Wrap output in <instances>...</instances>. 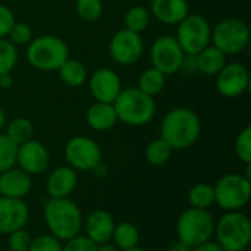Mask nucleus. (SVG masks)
I'll return each mask as SVG.
<instances>
[{
  "label": "nucleus",
  "instance_id": "1",
  "mask_svg": "<svg viewBox=\"0 0 251 251\" xmlns=\"http://www.w3.org/2000/svg\"><path fill=\"white\" fill-rule=\"evenodd\" d=\"M201 134L199 115L188 107L171 109L160 122V138L172 150H185L196 144Z\"/></svg>",
  "mask_w": 251,
  "mask_h": 251
},
{
  "label": "nucleus",
  "instance_id": "2",
  "mask_svg": "<svg viewBox=\"0 0 251 251\" xmlns=\"http://www.w3.org/2000/svg\"><path fill=\"white\" fill-rule=\"evenodd\" d=\"M43 216L49 232L62 243L79 235L82 231V212L69 197L46 200Z\"/></svg>",
  "mask_w": 251,
  "mask_h": 251
},
{
  "label": "nucleus",
  "instance_id": "3",
  "mask_svg": "<svg viewBox=\"0 0 251 251\" xmlns=\"http://www.w3.org/2000/svg\"><path fill=\"white\" fill-rule=\"evenodd\" d=\"M113 107L118 116V122L128 126H144L150 124L156 115L154 97L144 94L137 87L122 88Z\"/></svg>",
  "mask_w": 251,
  "mask_h": 251
},
{
  "label": "nucleus",
  "instance_id": "4",
  "mask_svg": "<svg viewBox=\"0 0 251 251\" xmlns=\"http://www.w3.org/2000/svg\"><path fill=\"white\" fill-rule=\"evenodd\" d=\"M69 57L68 44L60 37L53 34L35 37L26 46V59L29 65L43 72L57 71Z\"/></svg>",
  "mask_w": 251,
  "mask_h": 251
},
{
  "label": "nucleus",
  "instance_id": "5",
  "mask_svg": "<svg viewBox=\"0 0 251 251\" xmlns=\"http://www.w3.org/2000/svg\"><path fill=\"white\" fill-rule=\"evenodd\" d=\"M213 235L225 251H246L251 241L250 219L241 210L226 212L215 224Z\"/></svg>",
  "mask_w": 251,
  "mask_h": 251
},
{
  "label": "nucleus",
  "instance_id": "6",
  "mask_svg": "<svg viewBox=\"0 0 251 251\" xmlns=\"http://www.w3.org/2000/svg\"><path fill=\"white\" fill-rule=\"evenodd\" d=\"M215 218L209 210L188 207L176 221V240L188 244L191 249L212 240L215 234Z\"/></svg>",
  "mask_w": 251,
  "mask_h": 251
},
{
  "label": "nucleus",
  "instance_id": "7",
  "mask_svg": "<svg viewBox=\"0 0 251 251\" xmlns=\"http://www.w3.org/2000/svg\"><path fill=\"white\" fill-rule=\"evenodd\" d=\"M250 43L249 24L240 18H224L212 28L210 44L226 56L243 53Z\"/></svg>",
  "mask_w": 251,
  "mask_h": 251
},
{
  "label": "nucleus",
  "instance_id": "8",
  "mask_svg": "<svg viewBox=\"0 0 251 251\" xmlns=\"http://www.w3.org/2000/svg\"><path fill=\"white\" fill-rule=\"evenodd\" d=\"M215 204L225 212L243 210L251 199V179L244 174H226L213 185Z\"/></svg>",
  "mask_w": 251,
  "mask_h": 251
},
{
  "label": "nucleus",
  "instance_id": "9",
  "mask_svg": "<svg viewBox=\"0 0 251 251\" xmlns=\"http://www.w3.org/2000/svg\"><path fill=\"white\" fill-rule=\"evenodd\" d=\"M175 38L185 54H197L210 46L212 25L203 15L190 12L176 25Z\"/></svg>",
  "mask_w": 251,
  "mask_h": 251
},
{
  "label": "nucleus",
  "instance_id": "10",
  "mask_svg": "<svg viewBox=\"0 0 251 251\" xmlns=\"http://www.w3.org/2000/svg\"><path fill=\"white\" fill-rule=\"evenodd\" d=\"M184 56L185 53L181 49L179 43L176 41L175 35H169V34L159 35L157 38L153 40L150 46L151 66L163 72L166 76L179 72Z\"/></svg>",
  "mask_w": 251,
  "mask_h": 251
},
{
  "label": "nucleus",
  "instance_id": "11",
  "mask_svg": "<svg viewBox=\"0 0 251 251\" xmlns=\"http://www.w3.org/2000/svg\"><path fill=\"white\" fill-rule=\"evenodd\" d=\"M68 166L76 172H90L94 165L101 160L100 146L87 135H75L69 138L63 149Z\"/></svg>",
  "mask_w": 251,
  "mask_h": 251
},
{
  "label": "nucleus",
  "instance_id": "12",
  "mask_svg": "<svg viewBox=\"0 0 251 251\" xmlns=\"http://www.w3.org/2000/svg\"><path fill=\"white\" fill-rule=\"evenodd\" d=\"M144 53V41L141 34L129 29H118L109 41V54L121 66H131L137 63Z\"/></svg>",
  "mask_w": 251,
  "mask_h": 251
},
{
  "label": "nucleus",
  "instance_id": "13",
  "mask_svg": "<svg viewBox=\"0 0 251 251\" xmlns=\"http://www.w3.org/2000/svg\"><path fill=\"white\" fill-rule=\"evenodd\" d=\"M250 87V71L244 63L228 62L216 75V90L225 99L241 97Z\"/></svg>",
  "mask_w": 251,
  "mask_h": 251
},
{
  "label": "nucleus",
  "instance_id": "14",
  "mask_svg": "<svg viewBox=\"0 0 251 251\" xmlns=\"http://www.w3.org/2000/svg\"><path fill=\"white\" fill-rule=\"evenodd\" d=\"M16 166L31 176L44 174L50 166V153L43 143L32 138L18 146Z\"/></svg>",
  "mask_w": 251,
  "mask_h": 251
},
{
  "label": "nucleus",
  "instance_id": "15",
  "mask_svg": "<svg viewBox=\"0 0 251 251\" xmlns=\"http://www.w3.org/2000/svg\"><path fill=\"white\" fill-rule=\"evenodd\" d=\"M88 88L94 101L112 103L122 91L121 76L110 68H99L88 76Z\"/></svg>",
  "mask_w": 251,
  "mask_h": 251
},
{
  "label": "nucleus",
  "instance_id": "16",
  "mask_svg": "<svg viewBox=\"0 0 251 251\" xmlns=\"http://www.w3.org/2000/svg\"><path fill=\"white\" fill-rule=\"evenodd\" d=\"M29 219V209L24 200L0 196V234L9 235L25 228Z\"/></svg>",
  "mask_w": 251,
  "mask_h": 251
},
{
  "label": "nucleus",
  "instance_id": "17",
  "mask_svg": "<svg viewBox=\"0 0 251 251\" xmlns=\"http://www.w3.org/2000/svg\"><path fill=\"white\" fill-rule=\"evenodd\" d=\"M78 185V174L71 166L53 169L46 181V194L49 199H68Z\"/></svg>",
  "mask_w": 251,
  "mask_h": 251
},
{
  "label": "nucleus",
  "instance_id": "18",
  "mask_svg": "<svg viewBox=\"0 0 251 251\" xmlns=\"http://www.w3.org/2000/svg\"><path fill=\"white\" fill-rule=\"evenodd\" d=\"M113 228H115L113 216L103 209L93 210L82 222V229L85 231V237L90 238L97 246L103 243H109L112 240Z\"/></svg>",
  "mask_w": 251,
  "mask_h": 251
},
{
  "label": "nucleus",
  "instance_id": "19",
  "mask_svg": "<svg viewBox=\"0 0 251 251\" xmlns=\"http://www.w3.org/2000/svg\"><path fill=\"white\" fill-rule=\"evenodd\" d=\"M32 188L31 175L13 166L0 174V196L24 200Z\"/></svg>",
  "mask_w": 251,
  "mask_h": 251
},
{
  "label": "nucleus",
  "instance_id": "20",
  "mask_svg": "<svg viewBox=\"0 0 251 251\" xmlns=\"http://www.w3.org/2000/svg\"><path fill=\"white\" fill-rule=\"evenodd\" d=\"M150 15L163 25H178L188 13V0H151Z\"/></svg>",
  "mask_w": 251,
  "mask_h": 251
},
{
  "label": "nucleus",
  "instance_id": "21",
  "mask_svg": "<svg viewBox=\"0 0 251 251\" xmlns=\"http://www.w3.org/2000/svg\"><path fill=\"white\" fill-rule=\"evenodd\" d=\"M87 125L97 132H104L112 129L118 124V116L112 103L94 101L85 113Z\"/></svg>",
  "mask_w": 251,
  "mask_h": 251
},
{
  "label": "nucleus",
  "instance_id": "22",
  "mask_svg": "<svg viewBox=\"0 0 251 251\" xmlns=\"http://www.w3.org/2000/svg\"><path fill=\"white\" fill-rule=\"evenodd\" d=\"M197 57V66H199V74L207 75V76H216L221 69L228 63L226 62V54H224L219 49L215 46H207L203 49L200 53L196 54Z\"/></svg>",
  "mask_w": 251,
  "mask_h": 251
},
{
  "label": "nucleus",
  "instance_id": "23",
  "mask_svg": "<svg viewBox=\"0 0 251 251\" xmlns=\"http://www.w3.org/2000/svg\"><path fill=\"white\" fill-rule=\"evenodd\" d=\"M56 72L59 74L60 81L71 88H79L88 81L87 66L78 59H66Z\"/></svg>",
  "mask_w": 251,
  "mask_h": 251
},
{
  "label": "nucleus",
  "instance_id": "24",
  "mask_svg": "<svg viewBox=\"0 0 251 251\" xmlns=\"http://www.w3.org/2000/svg\"><path fill=\"white\" fill-rule=\"evenodd\" d=\"M110 241H113V244L121 251L138 247V244H140V231L131 222L115 224Z\"/></svg>",
  "mask_w": 251,
  "mask_h": 251
},
{
  "label": "nucleus",
  "instance_id": "25",
  "mask_svg": "<svg viewBox=\"0 0 251 251\" xmlns=\"http://www.w3.org/2000/svg\"><path fill=\"white\" fill-rule=\"evenodd\" d=\"M165 85H166V75L159 69L150 66L140 74L137 88L150 97H156L163 91Z\"/></svg>",
  "mask_w": 251,
  "mask_h": 251
},
{
  "label": "nucleus",
  "instance_id": "26",
  "mask_svg": "<svg viewBox=\"0 0 251 251\" xmlns=\"http://www.w3.org/2000/svg\"><path fill=\"white\" fill-rule=\"evenodd\" d=\"M4 128H6L4 134L16 146H21V144L32 140V137H34V125L28 118H24V116H18V118L12 119L10 122L6 124Z\"/></svg>",
  "mask_w": 251,
  "mask_h": 251
},
{
  "label": "nucleus",
  "instance_id": "27",
  "mask_svg": "<svg viewBox=\"0 0 251 251\" xmlns=\"http://www.w3.org/2000/svg\"><path fill=\"white\" fill-rule=\"evenodd\" d=\"M150 21H151L150 10L144 6L135 4L129 7L124 15V28L132 32L141 34L149 28Z\"/></svg>",
  "mask_w": 251,
  "mask_h": 251
},
{
  "label": "nucleus",
  "instance_id": "28",
  "mask_svg": "<svg viewBox=\"0 0 251 251\" xmlns=\"http://www.w3.org/2000/svg\"><path fill=\"white\" fill-rule=\"evenodd\" d=\"M190 207L210 210L215 206V190L213 185L206 182H199L193 185L188 191Z\"/></svg>",
  "mask_w": 251,
  "mask_h": 251
},
{
  "label": "nucleus",
  "instance_id": "29",
  "mask_svg": "<svg viewBox=\"0 0 251 251\" xmlns=\"http://www.w3.org/2000/svg\"><path fill=\"white\" fill-rule=\"evenodd\" d=\"M172 151L174 150L169 147V144L159 137V138L151 140L146 146L144 156H146V160L151 166H163L165 163L169 162V159L172 156Z\"/></svg>",
  "mask_w": 251,
  "mask_h": 251
},
{
  "label": "nucleus",
  "instance_id": "30",
  "mask_svg": "<svg viewBox=\"0 0 251 251\" xmlns=\"http://www.w3.org/2000/svg\"><path fill=\"white\" fill-rule=\"evenodd\" d=\"M104 10L101 0H75V12L84 22H96Z\"/></svg>",
  "mask_w": 251,
  "mask_h": 251
},
{
  "label": "nucleus",
  "instance_id": "31",
  "mask_svg": "<svg viewBox=\"0 0 251 251\" xmlns=\"http://www.w3.org/2000/svg\"><path fill=\"white\" fill-rule=\"evenodd\" d=\"M18 63V47L7 38H0V75L12 74Z\"/></svg>",
  "mask_w": 251,
  "mask_h": 251
},
{
  "label": "nucleus",
  "instance_id": "32",
  "mask_svg": "<svg viewBox=\"0 0 251 251\" xmlns=\"http://www.w3.org/2000/svg\"><path fill=\"white\" fill-rule=\"evenodd\" d=\"M18 146L13 144L4 132H0V174L16 166Z\"/></svg>",
  "mask_w": 251,
  "mask_h": 251
},
{
  "label": "nucleus",
  "instance_id": "33",
  "mask_svg": "<svg viewBox=\"0 0 251 251\" xmlns=\"http://www.w3.org/2000/svg\"><path fill=\"white\" fill-rule=\"evenodd\" d=\"M234 150L237 157L244 163L251 165V126H244L235 138Z\"/></svg>",
  "mask_w": 251,
  "mask_h": 251
},
{
  "label": "nucleus",
  "instance_id": "34",
  "mask_svg": "<svg viewBox=\"0 0 251 251\" xmlns=\"http://www.w3.org/2000/svg\"><path fill=\"white\" fill-rule=\"evenodd\" d=\"M32 38H34L32 29L24 22H15L9 35H7V40L16 47L18 46H28Z\"/></svg>",
  "mask_w": 251,
  "mask_h": 251
},
{
  "label": "nucleus",
  "instance_id": "35",
  "mask_svg": "<svg viewBox=\"0 0 251 251\" xmlns=\"http://www.w3.org/2000/svg\"><path fill=\"white\" fill-rule=\"evenodd\" d=\"M63 243L51 234H44L32 238L28 251H62Z\"/></svg>",
  "mask_w": 251,
  "mask_h": 251
},
{
  "label": "nucleus",
  "instance_id": "36",
  "mask_svg": "<svg viewBox=\"0 0 251 251\" xmlns=\"http://www.w3.org/2000/svg\"><path fill=\"white\" fill-rule=\"evenodd\" d=\"M31 241H32V237L25 228H22L7 235V249L9 251H28Z\"/></svg>",
  "mask_w": 251,
  "mask_h": 251
},
{
  "label": "nucleus",
  "instance_id": "37",
  "mask_svg": "<svg viewBox=\"0 0 251 251\" xmlns=\"http://www.w3.org/2000/svg\"><path fill=\"white\" fill-rule=\"evenodd\" d=\"M62 251H97V244L85 235H76L63 243Z\"/></svg>",
  "mask_w": 251,
  "mask_h": 251
},
{
  "label": "nucleus",
  "instance_id": "38",
  "mask_svg": "<svg viewBox=\"0 0 251 251\" xmlns=\"http://www.w3.org/2000/svg\"><path fill=\"white\" fill-rule=\"evenodd\" d=\"M15 22L16 19L12 9L0 3V38H7Z\"/></svg>",
  "mask_w": 251,
  "mask_h": 251
},
{
  "label": "nucleus",
  "instance_id": "39",
  "mask_svg": "<svg viewBox=\"0 0 251 251\" xmlns=\"http://www.w3.org/2000/svg\"><path fill=\"white\" fill-rule=\"evenodd\" d=\"M179 72H184L187 75H196L199 74V66H197V57L196 54H185Z\"/></svg>",
  "mask_w": 251,
  "mask_h": 251
},
{
  "label": "nucleus",
  "instance_id": "40",
  "mask_svg": "<svg viewBox=\"0 0 251 251\" xmlns=\"http://www.w3.org/2000/svg\"><path fill=\"white\" fill-rule=\"evenodd\" d=\"M191 251H225L216 241H213V240H209V241H204V243H201V244H199V246H196V247H193V250Z\"/></svg>",
  "mask_w": 251,
  "mask_h": 251
},
{
  "label": "nucleus",
  "instance_id": "41",
  "mask_svg": "<svg viewBox=\"0 0 251 251\" xmlns=\"http://www.w3.org/2000/svg\"><path fill=\"white\" fill-rule=\"evenodd\" d=\"M90 172H91L96 178L103 179V178H106V176L109 175V168H107V165H106L103 160H100L97 165L93 166V169H91Z\"/></svg>",
  "mask_w": 251,
  "mask_h": 251
},
{
  "label": "nucleus",
  "instance_id": "42",
  "mask_svg": "<svg viewBox=\"0 0 251 251\" xmlns=\"http://www.w3.org/2000/svg\"><path fill=\"white\" fill-rule=\"evenodd\" d=\"M193 249L188 246V244H185V243H182V241H179V240H176V241H174L169 247H168V251H191Z\"/></svg>",
  "mask_w": 251,
  "mask_h": 251
},
{
  "label": "nucleus",
  "instance_id": "43",
  "mask_svg": "<svg viewBox=\"0 0 251 251\" xmlns=\"http://www.w3.org/2000/svg\"><path fill=\"white\" fill-rule=\"evenodd\" d=\"M12 85H13V78H12V74L0 75V88H1V90H9Z\"/></svg>",
  "mask_w": 251,
  "mask_h": 251
},
{
  "label": "nucleus",
  "instance_id": "44",
  "mask_svg": "<svg viewBox=\"0 0 251 251\" xmlns=\"http://www.w3.org/2000/svg\"><path fill=\"white\" fill-rule=\"evenodd\" d=\"M97 251H121L113 243H103V244H99L97 246Z\"/></svg>",
  "mask_w": 251,
  "mask_h": 251
},
{
  "label": "nucleus",
  "instance_id": "45",
  "mask_svg": "<svg viewBox=\"0 0 251 251\" xmlns=\"http://www.w3.org/2000/svg\"><path fill=\"white\" fill-rule=\"evenodd\" d=\"M6 124H7V115H6V110L0 106V132L4 129Z\"/></svg>",
  "mask_w": 251,
  "mask_h": 251
},
{
  "label": "nucleus",
  "instance_id": "46",
  "mask_svg": "<svg viewBox=\"0 0 251 251\" xmlns=\"http://www.w3.org/2000/svg\"><path fill=\"white\" fill-rule=\"evenodd\" d=\"M125 251H146V250H143V249H140V247H134V249H129V250H125Z\"/></svg>",
  "mask_w": 251,
  "mask_h": 251
}]
</instances>
